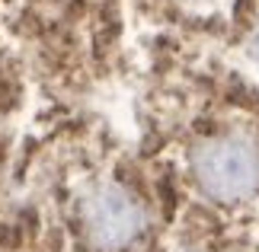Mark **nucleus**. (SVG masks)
<instances>
[{"mask_svg": "<svg viewBox=\"0 0 259 252\" xmlns=\"http://www.w3.org/2000/svg\"><path fill=\"white\" fill-rule=\"evenodd\" d=\"M192 173L205 195L243 201L259 188V150L243 137H218L195 150Z\"/></svg>", "mask_w": 259, "mask_h": 252, "instance_id": "1", "label": "nucleus"}, {"mask_svg": "<svg viewBox=\"0 0 259 252\" xmlns=\"http://www.w3.org/2000/svg\"><path fill=\"white\" fill-rule=\"evenodd\" d=\"M87 227H90V236H93L99 246L115 249V246L132 243V239L141 233L144 211L128 191L115 188V185H106V188L93 191L90 201H87Z\"/></svg>", "mask_w": 259, "mask_h": 252, "instance_id": "2", "label": "nucleus"}, {"mask_svg": "<svg viewBox=\"0 0 259 252\" xmlns=\"http://www.w3.org/2000/svg\"><path fill=\"white\" fill-rule=\"evenodd\" d=\"M250 58H253V61L259 64V32L253 35V42H250Z\"/></svg>", "mask_w": 259, "mask_h": 252, "instance_id": "3", "label": "nucleus"}]
</instances>
